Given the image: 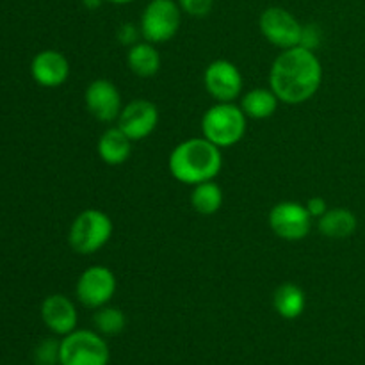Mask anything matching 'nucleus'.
<instances>
[{
	"label": "nucleus",
	"mask_w": 365,
	"mask_h": 365,
	"mask_svg": "<svg viewBox=\"0 0 365 365\" xmlns=\"http://www.w3.org/2000/svg\"><path fill=\"white\" fill-rule=\"evenodd\" d=\"M323 82V64L316 52L303 46L282 50L269 70V88L289 106L309 102Z\"/></svg>",
	"instance_id": "obj_1"
},
{
	"label": "nucleus",
	"mask_w": 365,
	"mask_h": 365,
	"mask_svg": "<svg viewBox=\"0 0 365 365\" xmlns=\"http://www.w3.org/2000/svg\"><path fill=\"white\" fill-rule=\"evenodd\" d=\"M168 168L175 180L185 185H198L214 180L220 175L223 168V153L203 135L189 138L171 150Z\"/></svg>",
	"instance_id": "obj_2"
},
{
	"label": "nucleus",
	"mask_w": 365,
	"mask_h": 365,
	"mask_svg": "<svg viewBox=\"0 0 365 365\" xmlns=\"http://www.w3.org/2000/svg\"><path fill=\"white\" fill-rule=\"evenodd\" d=\"M246 128L248 118L235 102H216L202 116V135L221 150L241 143Z\"/></svg>",
	"instance_id": "obj_3"
},
{
	"label": "nucleus",
	"mask_w": 365,
	"mask_h": 365,
	"mask_svg": "<svg viewBox=\"0 0 365 365\" xmlns=\"http://www.w3.org/2000/svg\"><path fill=\"white\" fill-rule=\"evenodd\" d=\"M114 232L113 220L98 209H86L75 216L68 232V242L78 255H93L110 241Z\"/></svg>",
	"instance_id": "obj_4"
},
{
	"label": "nucleus",
	"mask_w": 365,
	"mask_h": 365,
	"mask_svg": "<svg viewBox=\"0 0 365 365\" xmlns=\"http://www.w3.org/2000/svg\"><path fill=\"white\" fill-rule=\"evenodd\" d=\"M110 349L96 330H73L61 339L59 365H109Z\"/></svg>",
	"instance_id": "obj_5"
},
{
	"label": "nucleus",
	"mask_w": 365,
	"mask_h": 365,
	"mask_svg": "<svg viewBox=\"0 0 365 365\" xmlns=\"http://www.w3.org/2000/svg\"><path fill=\"white\" fill-rule=\"evenodd\" d=\"M182 14L177 0H150L139 20L143 39L153 45L171 41L180 31Z\"/></svg>",
	"instance_id": "obj_6"
},
{
	"label": "nucleus",
	"mask_w": 365,
	"mask_h": 365,
	"mask_svg": "<svg viewBox=\"0 0 365 365\" xmlns=\"http://www.w3.org/2000/svg\"><path fill=\"white\" fill-rule=\"evenodd\" d=\"M116 289L118 280L113 269L107 266H89L82 271L75 284V296L82 307L96 310L113 302Z\"/></svg>",
	"instance_id": "obj_7"
},
{
	"label": "nucleus",
	"mask_w": 365,
	"mask_h": 365,
	"mask_svg": "<svg viewBox=\"0 0 365 365\" xmlns=\"http://www.w3.org/2000/svg\"><path fill=\"white\" fill-rule=\"evenodd\" d=\"M312 221L305 203L292 200L277 203L267 216V225L273 234L289 242L303 241L312 230Z\"/></svg>",
	"instance_id": "obj_8"
},
{
	"label": "nucleus",
	"mask_w": 365,
	"mask_h": 365,
	"mask_svg": "<svg viewBox=\"0 0 365 365\" xmlns=\"http://www.w3.org/2000/svg\"><path fill=\"white\" fill-rule=\"evenodd\" d=\"M259 27L264 39L277 48L289 50L299 46L303 25L291 11L284 7L273 6L264 9L259 18Z\"/></svg>",
	"instance_id": "obj_9"
},
{
	"label": "nucleus",
	"mask_w": 365,
	"mask_h": 365,
	"mask_svg": "<svg viewBox=\"0 0 365 365\" xmlns=\"http://www.w3.org/2000/svg\"><path fill=\"white\" fill-rule=\"evenodd\" d=\"M203 86L216 102H235L242 95L245 78L237 64L228 59H216L203 71Z\"/></svg>",
	"instance_id": "obj_10"
},
{
	"label": "nucleus",
	"mask_w": 365,
	"mask_h": 365,
	"mask_svg": "<svg viewBox=\"0 0 365 365\" xmlns=\"http://www.w3.org/2000/svg\"><path fill=\"white\" fill-rule=\"evenodd\" d=\"M116 125L132 143L143 141L155 132L159 125V109L152 100L135 98L123 106Z\"/></svg>",
	"instance_id": "obj_11"
},
{
	"label": "nucleus",
	"mask_w": 365,
	"mask_h": 365,
	"mask_svg": "<svg viewBox=\"0 0 365 365\" xmlns=\"http://www.w3.org/2000/svg\"><path fill=\"white\" fill-rule=\"evenodd\" d=\"M84 103L88 113L100 123L116 121L123 109L120 89L109 78H95L89 82L84 93Z\"/></svg>",
	"instance_id": "obj_12"
},
{
	"label": "nucleus",
	"mask_w": 365,
	"mask_h": 365,
	"mask_svg": "<svg viewBox=\"0 0 365 365\" xmlns=\"http://www.w3.org/2000/svg\"><path fill=\"white\" fill-rule=\"evenodd\" d=\"M70 71L71 68L68 57L63 52L53 48L38 52L31 63L32 78L41 88H61L70 78Z\"/></svg>",
	"instance_id": "obj_13"
},
{
	"label": "nucleus",
	"mask_w": 365,
	"mask_h": 365,
	"mask_svg": "<svg viewBox=\"0 0 365 365\" xmlns=\"http://www.w3.org/2000/svg\"><path fill=\"white\" fill-rule=\"evenodd\" d=\"M41 321L53 335L64 337L77 330V307L68 296L50 294L41 303Z\"/></svg>",
	"instance_id": "obj_14"
},
{
	"label": "nucleus",
	"mask_w": 365,
	"mask_h": 365,
	"mask_svg": "<svg viewBox=\"0 0 365 365\" xmlns=\"http://www.w3.org/2000/svg\"><path fill=\"white\" fill-rule=\"evenodd\" d=\"M98 157L107 166H121L132 153V141L118 125L106 128L96 143Z\"/></svg>",
	"instance_id": "obj_15"
},
{
	"label": "nucleus",
	"mask_w": 365,
	"mask_h": 365,
	"mask_svg": "<svg viewBox=\"0 0 365 365\" xmlns=\"http://www.w3.org/2000/svg\"><path fill=\"white\" fill-rule=\"evenodd\" d=\"M359 228V220H356L355 212L346 207H334L328 209L323 216L317 220V230L321 235L328 239H341L351 237Z\"/></svg>",
	"instance_id": "obj_16"
},
{
	"label": "nucleus",
	"mask_w": 365,
	"mask_h": 365,
	"mask_svg": "<svg viewBox=\"0 0 365 365\" xmlns=\"http://www.w3.org/2000/svg\"><path fill=\"white\" fill-rule=\"evenodd\" d=\"M127 64L128 70L134 75H138L141 78H150L159 73L163 61H160V53L157 50V45L141 39V41L135 43L134 46L128 48Z\"/></svg>",
	"instance_id": "obj_17"
},
{
	"label": "nucleus",
	"mask_w": 365,
	"mask_h": 365,
	"mask_svg": "<svg viewBox=\"0 0 365 365\" xmlns=\"http://www.w3.org/2000/svg\"><path fill=\"white\" fill-rule=\"evenodd\" d=\"M241 109L248 120H267L277 113L280 100L271 88H255L241 95Z\"/></svg>",
	"instance_id": "obj_18"
},
{
	"label": "nucleus",
	"mask_w": 365,
	"mask_h": 365,
	"mask_svg": "<svg viewBox=\"0 0 365 365\" xmlns=\"http://www.w3.org/2000/svg\"><path fill=\"white\" fill-rule=\"evenodd\" d=\"M273 307L282 319H298L307 309L305 291L292 282H285V284L278 285L274 291Z\"/></svg>",
	"instance_id": "obj_19"
},
{
	"label": "nucleus",
	"mask_w": 365,
	"mask_h": 365,
	"mask_svg": "<svg viewBox=\"0 0 365 365\" xmlns=\"http://www.w3.org/2000/svg\"><path fill=\"white\" fill-rule=\"evenodd\" d=\"M225 202L223 189L214 180L202 182L198 185H192L191 192V207L202 216H214L221 210Z\"/></svg>",
	"instance_id": "obj_20"
},
{
	"label": "nucleus",
	"mask_w": 365,
	"mask_h": 365,
	"mask_svg": "<svg viewBox=\"0 0 365 365\" xmlns=\"http://www.w3.org/2000/svg\"><path fill=\"white\" fill-rule=\"evenodd\" d=\"M93 327L103 337H116L127 328V316L114 305L100 307L93 314Z\"/></svg>",
	"instance_id": "obj_21"
},
{
	"label": "nucleus",
	"mask_w": 365,
	"mask_h": 365,
	"mask_svg": "<svg viewBox=\"0 0 365 365\" xmlns=\"http://www.w3.org/2000/svg\"><path fill=\"white\" fill-rule=\"evenodd\" d=\"M61 341L57 339H45L34 349V359L38 365H59Z\"/></svg>",
	"instance_id": "obj_22"
},
{
	"label": "nucleus",
	"mask_w": 365,
	"mask_h": 365,
	"mask_svg": "<svg viewBox=\"0 0 365 365\" xmlns=\"http://www.w3.org/2000/svg\"><path fill=\"white\" fill-rule=\"evenodd\" d=\"M182 13L192 18H205L212 11L214 0H177Z\"/></svg>",
	"instance_id": "obj_23"
},
{
	"label": "nucleus",
	"mask_w": 365,
	"mask_h": 365,
	"mask_svg": "<svg viewBox=\"0 0 365 365\" xmlns=\"http://www.w3.org/2000/svg\"><path fill=\"white\" fill-rule=\"evenodd\" d=\"M321 39H323V34H321L319 25H316V24L303 25L302 39H299V46H303V48L316 52L317 46L321 45Z\"/></svg>",
	"instance_id": "obj_24"
},
{
	"label": "nucleus",
	"mask_w": 365,
	"mask_h": 365,
	"mask_svg": "<svg viewBox=\"0 0 365 365\" xmlns=\"http://www.w3.org/2000/svg\"><path fill=\"white\" fill-rule=\"evenodd\" d=\"M118 36V41H120V45L123 46H134L135 43H139L143 39L141 36V29H139V25L135 24H121L120 29H118L116 32Z\"/></svg>",
	"instance_id": "obj_25"
},
{
	"label": "nucleus",
	"mask_w": 365,
	"mask_h": 365,
	"mask_svg": "<svg viewBox=\"0 0 365 365\" xmlns=\"http://www.w3.org/2000/svg\"><path fill=\"white\" fill-rule=\"evenodd\" d=\"M305 207H307V210H309L310 216H312V220H319V217L323 216L328 209H330L327 203V200H324L323 196H312L310 200H307Z\"/></svg>",
	"instance_id": "obj_26"
},
{
	"label": "nucleus",
	"mask_w": 365,
	"mask_h": 365,
	"mask_svg": "<svg viewBox=\"0 0 365 365\" xmlns=\"http://www.w3.org/2000/svg\"><path fill=\"white\" fill-rule=\"evenodd\" d=\"M103 2H106V0H82V4H84L86 9H89V11L98 9Z\"/></svg>",
	"instance_id": "obj_27"
},
{
	"label": "nucleus",
	"mask_w": 365,
	"mask_h": 365,
	"mask_svg": "<svg viewBox=\"0 0 365 365\" xmlns=\"http://www.w3.org/2000/svg\"><path fill=\"white\" fill-rule=\"evenodd\" d=\"M106 2L116 4V6H125V4H132V2H135V0H106Z\"/></svg>",
	"instance_id": "obj_28"
}]
</instances>
